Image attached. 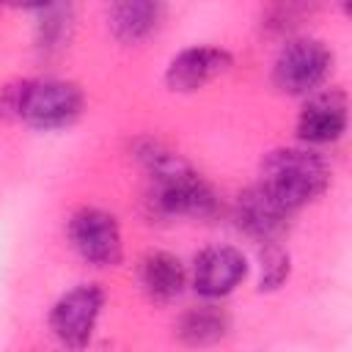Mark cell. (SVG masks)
<instances>
[{"label": "cell", "mask_w": 352, "mask_h": 352, "mask_svg": "<svg viewBox=\"0 0 352 352\" xmlns=\"http://www.w3.org/2000/svg\"><path fill=\"white\" fill-rule=\"evenodd\" d=\"M66 234L74 253L91 267H116L124 258L121 226L116 214L102 206H80L72 212Z\"/></svg>", "instance_id": "cell-5"}, {"label": "cell", "mask_w": 352, "mask_h": 352, "mask_svg": "<svg viewBox=\"0 0 352 352\" xmlns=\"http://www.w3.org/2000/svg\"><path fill=\"white\" fill-rule=\"evenodd\" d=\"M44 16H41V22H38V30H36V44H38V50H44V52H58V50H63L66 44H69V38H72V22H74V16H72V8L69 6H50V8H44L41 11Z\"/></svg>", "instance_id": "cell-14"}, {"label": "cell", "mask_w": 352, "mask_h": 352, "mask_svg": "<svg viewBox=\"0 0 352 352\" xmlns=\"http://www.w3.org/2000/svg\"><path fill=\"white\" fill-rule=\"evenodd\" d=\"M234 66V55L226 47L214 44H192L179 50L165 66V88L170 94H195L228 74Z\"/></svg>", "instance_id": "cell-7"}, {"label": "cell", "mask_w": 352, "mask_h": 352, "mask_svg": "<svg viewBox=\"0 0 352 352\" xmlns=\"http://www.w3.org/2000/svg\"><path fill=\"white\" fill-rule=\"evenodd\" d=\"M245 278H248V258L234 245H212L195 256L192 289L204 300L228 297Z\"/></svg>", "instance_id": "cell-8"}, {"label": "cell", "mask_w": 352, "mask_h": 352, "mask_svg": "<svg viewBox=\"0 0 352 352\" xmlns=\"http://www.w3.org/2000/svg\"><path fill=\"white\" fill-rule=\"evenodd\" d=\"M258 184L297 212L330 187V165L308 146H280L264 154Z\"/></svg>", "instance_id": "cell-3"}, {"label": "cell", "mask_w": 352, "mask_h": 352, "mask_svg": "<svg viewBox=\"0 0 352 352\" xmlns=\"http://www.w3.org/2000/svg\"><path fill=\"white\" fill-rule=\"evenodd\" d=\"M132 157L151 182V206L162 217L206 220L220 209L212 184L168 143L157 138H138Z\"/></svg>", "instance_id": "cell-1"}, {"label": "cell", "mask_w": 352, "mask_h": 352, "mask_svg": "<svg viewBox=\"0 0 352 352\" xmlns=\"http://www.w3.org/2000/svg\"><path fill=\"white\" fill-rule=\"evenodd\" d=\"M292 209H286L267 187L253 184L236 195L234 204V220L236 228L253 236L256 242H275L289 228Z\"/></svg>", "instance_id": "cell-10"}, {"label": "cell", "mask_w": 352, "mask_h": 352, "mask_svg": "<svg viewBox=\"0 0 352 352\" xmlns=\"http://www.w3.org/2000/svg\"><path fill=\"white\" fill-rule=\"evenodd\" d=\"M104 308V292L96 283H77L74 289L63 292L55 305L50 308L47 324L58 344L80 349L91 341L99 314Z\"/></svg>", "instance_id": "cell-6"}, {"label": "cell", "mask_w": 352, "mask_h": 352, "mask_svg": "<svg viewBox=\"0 0 352 352\" xmlns=\"http://www.w3.org/2000/svg\"><path fill=\"white\" fill-rule=\"evenodd\" d=\"M228 327H231V322H228L226 311H220L214 305H198L179 316L176 336L187 346H209V344L223 341L228 336Z\"/></svg>", "instance_id": "cell-13"}, {"label": "cell", "mask_w": 352, "mask_h": 352, "mask_svg": "<svg viewBox=\"0 0 352 352\" xmlns=\"http://www.w3.org/2000/svg\"><path fill=\"white\" fill-rule=\"evenodd\" d=\"M346 118H349V104L344 91L338 88L319 94L314 91L308 94V102L297 113L294 132L305 146H327L346 132Z\"/></svg>", "instance_id": "cell-9"}, {"label": "cell", "mask_w": 352, "mask_h": 352, "mask_svg": "<svg viewBox=\"0 0 352 352\" xmlns=\"http://www.w3.org/2000/svg\"><path fill=\"white\" fill-rule=\"evenodd\" d=\"M289 275H292V256L280 245V239L261 242V250H258V292L280 289L289 280Z\"/></svg>", "instance_id": "cell-15"}, {"label": "cell", "mask_w": 352, "mask_h": 352, "mask_svg": "<svg viewBox=\"0 0 352 352\" xmlns=\"http://www.w3.org/2000/svg\"><path fill=\"white\" fill-rule=\"evenodd\" d=\"M168 16V0H110L107 28L118 44L138 47L148 41Z\"/></svg>", "instance_id": "cell-11"}, {"label": "cell", "mask_w": 352, "mask_h": 352, "mask_svg": "<svg viewBox=\"0 0 352 352\" xmlns=\"http://www.w3.org/2000/svg\"><path fill=\"white\" fill-rule=\"evenodd\" d=\"M85 110V94L72 80H16L0 88V116L33 129H66Z\"/></svg>", "instance_id": "cell-2"}, {"label": "cell", "mask_w": 352, "mask_h": 352, "mask_svg": "<svg viewBox=\"0 0 352 352\" xmlns=\"http://www.w3.org/2000/svg\"><path fill=\"white\" fill-rule=\"evenodd\" d=\"M333 72V50L314 36L292 38L272 60V85L289 96L314 94Z\"/></svg>", "instance_id": "cell-4"}, {"label": "cell", "mask_w": 352, "mask_h": 352, "mask_svg": "<svg viewBox=\"0 0 352 352\" xmlns=\"http://www.w3.org/2000/svg\"><path fill=\"white\" fill-rule=\"evenodd\" d=\"M138 280H140L143 294L151 302L168 305L184 292L187 270L179 256H173L168 250H148L138 264Z\"/></svg>", "instance_id": "cell-12"}, {"label": "cell", "mask_w": 352, "mask_h": 352, "mask_svg": "<svg viewBox=\"0 0 352 352\" xmlns=\"http://www.w3.org/2000/svg\"><path fill=\"white\" fill-rule=\"evenodd\" d=\"M14 8H22V11H44L50 8L55 0H8Z\"/></svg>", "instance_id": "cell-16"}]
</instances>
